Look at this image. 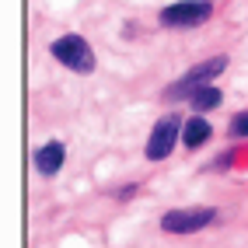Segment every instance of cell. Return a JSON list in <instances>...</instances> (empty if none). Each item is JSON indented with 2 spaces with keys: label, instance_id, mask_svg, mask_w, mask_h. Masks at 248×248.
I'll list each match as a JSON object with an SVG mask.
<instances>
[{
  "label": "cell",
  "instance_id": "6da1fadb",
  "mask_svg": "<svg viewBox=\"0 0 248 248\" xmlns=\"http://www.w3.org/2000/svg\"><path fill=\"white\" fill-rule=\"evenodd\" d=\"M227 70V56H210V60H203V63H196V67H189V74L186 77H178L171 88H164V94L161 98H171V102H182V98H192V91L196 88H206L213 77H220Z\"/></svg>",
  "mask_w": 248,
  "mask_h": 248
},
{
  "label": "cell",
  "instance_id": "7a4b0ae2",
  "mask_svg": "<svg viewBox=\"0 0 248 248\" xmlns=\"http://www.w3.org/2000/svg\"><path fill=\"white\" fill-rule=\"evenodd\" d=\"M49 53L56 56V63H63L67 70L74 74H91L94 70V49L84 35H60L53 46H49Z\"/></svg>",
  "mask_w": 248,
  "mask_h": 248
},
{
  "label": "cell",
  "instance_id": "3957f363",
  "mask_svg": "<svg viewBox=\"0 0 248 248\" xmlns=\"http://www.w3.org/2000/svg\"><path fill=\"white\" fill-rule=\"evenodd\" d=\"M213 18V0H178V4H168L161 11V25L164 28H196L206 25Z\"/></svg>",
  "mask_w": 248,
  "mask_h": 248
},
{
  "label": "cell",
  "instance_id": "277c9868",
  "mask_svg": "<svg viewBox=\"0 0 248 248\" xmlns=\"http://www.w3.org/2000/svg\"><path fill=\"white\" fill-rule=\"evenodd\" d=\"M213 220H217L213 206H182V210H168L161 217V231H168V234H196V231L210 227Z\"/></svg>",
  "mask_w": 248,
  "mask_h": 248
},
{
  "label": "cell",
  "instance_id": "5b68a950",
  "mask_svg": "<svg viewBox=\"0 0 248 248\" xmlns=\"http://www.w3.org/2000/svg\"><path fill=\"white\" fill-rule=\"evenodd\" d=\"M182 115H164V119L154 123L151 129V137H147V147H143V154L147 161H164L171 151H175V143L182 140Z\"/></svg>",
  "mask_w": 248,
  "mask_h": 248
},
{
  "label": "cell",
  "instance_id": "8992f818",
  "mask_svg": "<svg viewBox=\"0 0 248 248\" xmlns=\"http://www.w3.org/2000/svg\"><path fill=\"white\" fill-rule=\"evenodd\" d=\"M63 161H67V147H63L60 140H49V143H42L39 151L31 154V164H35V171H39L42 178H53V175H60Z\"/></svg>",
  "mask_w": 248,
  "mask_h": 248
},
{
  "label": "cell",
  "instance_id": "52a82bcc",
  "mask_svg": "<svg viewBox=\"0 0 248 248\" xmlns=\"http://www.w3.org/2000/svg\"><path fill=\"white\" fill-rule=\"evenodd\" d=\"M210 137H213V126L203 119V112H196L192 119L182 126V143H186L189 151H200V147H203Z\"/></svg>",
  "mask_w": 248,
  "mask_h": 248
},
{
  "label": "cell",
  "instance_id": "ba28073f",
  "mask_svg": "<svg viewBox=\"0 0 248 248\" xmlns=\"http://www.w3.org/2000/svg\"><path fill=\"white\" fill-rule=\"evenodd\" d=\"M220 98H224V94H220L217 88L206 84V88H196L189 102H192V108H196V112H210V108H217V105H220Z\"/></svg>",
  "mask_w": 248,
  "mask_h": 248
},
{
  "label": "cell",
  "instance_id": "9c48e42d",
  "mask_svg": "<svg viewBox=\"0 0 248 248\" xmlns=\"http://www.w3.org/2000/svg\"><path fill=\"white\" fill-rule=\"evenodd\" d=\"M227 129H231V137H238V140H241V137H248V112H238L234 119H231V126H227Z\"/></svg>",
  "mask_w": 248,
  "mask_h": 248
},
{
  "label": "cell",
  "instance_id": "30bf717a",
  "mask_svg": "<svg viewBox=\"0 0 248 248\" xmlns=\"http://www.w3.org/2000/svg\"><path fill=\"white\" fill-rule=\"evenodd\" d=\"M133 192H137V186H126V189H119L115 196H119V200H129V196H133Z\"/></svg>",
  "mask_w": 248,
  "mask_h": 248
}]
</instances>
